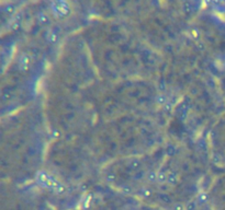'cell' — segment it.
<instances>
[{"label": "cell", "instance_id": "6da1fadb", "mask_svg": "<svg viewBox=\"0 0 225 210\" xmlns=\"http://www.w3.org/2000/svg\"><path fill=\"white\" fill-rule=\"evenodd\" d=\"M175 209L176 210H184V207L181 205H176L175 206Z\"/></svg>", "mask_w": 225, "mask_h": 210}]
</instances>
